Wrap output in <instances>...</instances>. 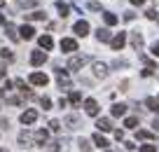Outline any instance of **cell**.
<instances>
[{
    "instance_id": "obj_1",
    "label": "cell",
    "mask_w": 159,
    "mask_h": 152,
    "mask_svg": "<svg viewBox=\"0 0 159 152\" xmlns=\"http://www.w3.org/2000/svg\"><path fill=\"white\" fill-rule=\"evenodd\" d=\"M124 44H126V35H124V33H117L112 40H110V47H112L115 52H119V49L124 47Z\"/></svg>"
},
{
    "instance_id": "obj_2",
    "label": "cell",
    "mask_w": 159,
    "mask_h": 152,
    "mask_svg": "<svg viewBox=\"0 0 159 152\" xmlns=\"http://www.w3.org/2000/svg\"><path fill=\"white\" fill-rule=\"evenodd\" d=\"M47 82H49V77H47L45 73H33L30 75V84H35V87H45Z\"/></svg>"
},
{
    "instance_id": "obj_3",
    "label": "cell",
    "mask_w": 159,
    "mask_h": 152,
    "mask_svg": "<svg viewBox=\"0 0 159 152\" xmlns=\"http://www.w3.org/2000/svg\"><path fill=\"white\" fill-rule=\"evenodd\" d=\"M73 30H75V35H80V38H84V35L89 33V24H87V21H82V19H80L77 24L73 26Z\"/></svg>"
},
{
    "instance_id": "obj_4",
    "label": "cell",
    "mask_w": 159,
    "mask_h": 152,
    "mask_svg": "<svg viewBox=\"0 0 159 152\" xmlns=\"http://www.w3.org/2000/svg\"><path fill=\"white\" fill-rule=\"evenodd\" d=\"M45 61H47V52H40V49H38V52L30 54V63H33V66H42Z\"/></svg>"
},
{
    "instance_id": "obj_5",
    "label": "cell",
    "mask_w": 159,
    "mask_h": 152,
    "mask_svg": "<svg viewBox=\"0 0 159 152\" xmlns=\"http://www.w3.org/2000/svg\"><path fill=\"white\" fill-rule=\"evenodd\" d=\"M84 110H87V115L96 117V115H98V103H96L94 98H87V101H84Z\"/></svg>"
},
{
    "instance_id": "obj_6",
    "label": "cell",
    "mask_w": 159,
    "mask_h": 152,
    "mask_svg": "<svg viewBox=\"0 0 159 152\" xmlns=\"http://www.w3.org/2000/svg\"><path fill=\"white\" fill-rule=\"evenodd\" d=\"M87 61H89L87 56H73V59L68 61V68H70V70H77V68H82Z\"/></svg>"
},
{
    "instance_id": "obj_7",
    "label": "cell",
    "mask_w": 159,
    "mask_h": 152,
    "mask_svg": "<svg viewBox=\"0 0 159 152\" xmlns=\"http://www.w3.org/2000/svg\"><path fill=\"white\" fill-rule=\"evenodd\" d=\"M61 49H63V52H77V42H75L73 38H63L61 40Z\"/></svg>"
},
{
    "instance_id": "obj_8",
    "label": "cell",
    "mask_w": 159,
    "mask_h": 152,
    "mask_svg": "<svg viewBox=\"0 0 159 152\" xmlns=\"http://www.w3.org/2000/svg\"><path fill=\"white\" fill-rule=\"evenodd\" d=\"M47 138H49V133H47L45 129H40V131H35V145H40V147H45Z\"/></svg>"
},
{
    "instance_id": "obj_9",
    "label": "cell",
    "mask_w": 159,
    "mask_h": 152,
    "mask_svg": "<svg viewBox=\"0 0 159 152\" xmlns=\"http://www.w3.org/2000/svg\"><path fill=\"white\" fill-rule=\"evenodd\" d=\"M94 75L101 77V80L108 77V66H105V63H94Z\"/></svg>"
},
{
    "instance_id": "obj_10",
    "label": "cell",
    "mask_w": 159,
    "mask_h": 152,
    "mask_svg": "<svg viewBox=\"0 0 159 152\" xmlns=\"http://www.w3.org/2000/svg\"><path fill=\"white\" fill-rule=\"evenodd\" d=\"M35 119H38V113H35V110H26V113L21 115V122L24 124H33Z\"/></svg>"
},
{
    "instance_id": "obj_11",
    "label": "cell",
    "mask_w": 159,
    "mask_h": 152,
    "mask_svg": "<svg viewBox=\"0 0 159 152\" xmlns=\"http://www.w3.org/2000/svg\"><path fill=\"white\" fill-rule=\"evenodd\" d=\"M19 33H21V40H30V38H35V30L30 28V26H26V24L19 28Z\"/></svg>"
},
{
    "instance_id": "obj_12",
    "label": "cell",
    "mask_w": 159,
    "mask_h": 152,
    "mask_svg": "<svg viewBox=\"0 0 159 152\" xmlns=\"http://www.w3.org/2000/svg\"><path fill=\"white\" fill-rule=\"evenodd\" d=\"M38 42H40V47H42V49H52V47H54V40H52V35H40Z\"/></svg>"
},
{
    "instance_id": "obj_13",
    "label": "cell",
    "mask_w": 159,
    "mask_h": 152,
    "mask_svg": "<svg viewBox=\"0 0 159 152\" xmlns=\"http://www.w3.org/2000/svg\"><path fill=\"white\" fill-rule=\"evenodd\" d=\"M96 127H98V131H110V129H112V122H110L108 117H101L98 122H96Z\"/></svg>"
},
{
    "instance_id": "obj_14",
    "label": "cell",
    "mask_w": 159,
    "mask_h": 152,
    "mask_svg": "<svg viewBox=\"0 0 159 152\" xmlns=\"http://www.w3.org/2000/svg\"><path fill=\"white\" fill-rule=\"evenodd\" d=\"M96 38H98L101 42H110V40H112V38H110V30H108V28H98V30H96Z\"/></svg>"
},
{
    "instance_id": "obj_15",
    "label": "cell",
    "mask_w": 159,
    "mask_h": 152,
    "mask_svg": "<svg viewBox=\"0 0 159 152\" xmlns=\"http://www.w3.org/2000/svg\"><path fill=\"white\" fill-rule=\"evenodd\" d=\"M136 138H138V140H154V133H152V131H145V129H140V131L136 133Z\"/></svg>"
},
{
    "instance_id": "obj_16",
    "label": "cell",
    "mask_w": 159,
    "mask_h": 152,
    "mask_svg": "<svg viewBox=\"0 0 159 152\" xmlns=\"http://www.w3.org/2000/svg\"><path fill=\"white\" fill-rule=\"evenodd\" d=\"M94 143H96V145L101 147V150H108V145H110V143L105 140V138L101 136V133H94Z\"/></svg>"
},
{
    "instance_id": "obj_17",
    "label": "cell",
    "mask_w": 159,
    "mask_h": 152,
    "mask_svg": "<svg viewBox=\"0 0 159 152\" xmlns=\"http://www.w3.org/2000/svg\"><path fill=\"white\" fill-rule=\"evenodd\" d=\"M145 105H148V110H152V113H159V101L157 98H145Z\"/></svg>"
},
{
    "instance_id": "obj_18",
    "label": "cell",
    "mask_w": 159,
    "mask_h": 152,
    "mask_svg": "<svg viewBox=\"0 0 159 152\" xmlns=\"http://www.w3.org/2000/svg\"><path fill=\"white\" fill-rule=\"evenodd\" d=\"M112 115H115V117H122V115H126V105L115 103V105H112Z\"/></svg>"
},
{
    "instance_id": "obj_19",
    "label": "cell",
    "mask_w": 159,
    "mask_h": 152,
    "mask_svg": "<svg viewBox=\"0 0 159 152\" xmlns=\"http://www.w3.org/2000/svg\"><path fill=\"white\" fill-rule=\"evenodd\" d=\"M26 19H33V21H45L47 19V14H45V12H33V14H26Z\"/></svg>"
},
{
    "instance_id": "obj_20",
    "label": "cell",
    "mask_w": 159,
    "mask_h": 152,
    "mask_svg": "<svg viewBox=\"0 0 159 152\" xmlns=\"http://www.w3.org/2000/svg\"><path fill=\"white\" fill-rule=\"evenodd\" d=\"M131 44H134L136 49H140V47H143V35H140V33H134V35H131Z\"/></svg>"
},
{
    "instance_id": "obj_21",
    "label": "cell",
    "mask_w": 159,
    "mask_h": 152,
    "mask_svg": "<svg viewBox=\"0 0 159 152\" xmlns=\"http://www.w3.org/2000/svg\"><path fill=\"white\" fill-rule=\"evenodd\" d=\"M5 33H7V35H10V40H14V42H16V40H19V38H21V35H16V28H14V26H12V24H7V28H5Z\"/></svg>"
},
{
    "instance_id": "obj_22",
    "label": "cell",
    "mask_w": 159,
    "mask_h": 152,
    "mask_svg": "<svg viewBox=\"0 0 159 152\" xmlns=\"http://www.w3.org/2000/svg\"><path fill=\"white\" fill-rule=\"evenodd\" d=\"M56 10H59L61 12V16H68V5H66V2H63V0H59V2H56Z\"/></svg>"
},
{
    "instance_id": "obj_23",
    "label": "cell",
    "mask_w": 159,
    "mask_h": 152,
    "mask_svg": "<svg viewBox=\"0 0 159 152\" xmlns=\"http://www.w3.org/2000/svg\"><path fill=\"white\" fill-rule=\"evenodd\" d=\"M68 101H70V103H73V105H77V103H80V101H82V94H80V91H70V96H68Z\"/></svg>"
},
{
    "instance_id": "obj_24",
    "label": "cell",
    "mask_w": 159,
    "mask_h": 152,
    "mask_svg": "<svg viewBox=\"0 0 159 152\" xmlns=\"http://www.w3.org/2000/svg\"><path fill=\"white\" fill-rule=\"evenodd\" d=\"M103 19H105V24H108V26H115V24H117V16H115L112 12H105Z\"/></svg>"
},
{
    "instance_id": "obj_25",
    "label": "cell",
    "mask_w": 159,
    "mask_h": 152,
    "mask_svg": "<svg viewBox=\"0 0 159 152\" xmlns=\"http://www.w3.org/2000/svg\"><path fill=\"white\" fill-rule=\"evenodd\" d=\"M136 124H138V119H136V117H126L124 119V127L126 129H136Z\"/></svg>"
},
{
    "instance_id": "obj_26",
    "label": "cell",
    "mask_w": 159,
    "mask_h": 152,
    "mask_svg": "<svg viewBox=\"0 0 159 152\" xmlns=\"http://www.w3.org/2000/svg\"><path fill=\"white\" fill-rule=\"evenodd\" d=\"M0 56H2V59H5V61H14V54H12V52H10V49H2V52H0Z\"/></svg>"
},
{
    "instance_id": "obj_27",
    "label": "cell",
    "mask_w": 159,
    "mask_h": 152,
    "mask_svg": "<svg viewBox=\"0 0 159 152\" xmlns=\"http://www.w3.org/2000/svg\"><path fill=\"white\" fill-rule=\"evenodd\" d=\"M38 0H19V7H35Z\"/></svg>"
},
{
    "instance_id": "obj_28",
    "label": "cell",
    "mask_w": 159,
    "mask_h": 152,
    "mask_svg": "<svg viewBox=\"0 0 159 152\" xmlns=\"http://www.w3.org/2000/svg\"><path fill=\"white\" fill-rule=\"evenodd\" d=\"M7 103H12V105H19V103H21V98H19V96H10V98H7Z\"/></svg>"
},
{
    "instance_id": "obj_29",
    "label": "cell",
    "mask_w": 159,
    "mask_h": 152,
    "mask_svg": "<svg viewBox=\"0 0 159 152\" xmlns=\"http://www.w3.org/2000/svg\"><path fill=\"white\" fill-rule=\"evenodd\" d=\"M40 103H42V108H45V110H49V108H52V101H49V98H42Z\"/></svg>"
},
{
    "instance_id": "obj_30",
    "label": "cell",
    "mask_w": 159,
    "mask_h": 152,
    "mask_svg": "<svg viewBox=\"0 0 159 152\" xmlns=\"http://www.w3.org/2000/svg\"><path fill=\"white\" fill-rule=\"evenodd\" d=\"M49 127H52V131H59V129H61V127H59V122H56V119H52V122H49Z\"/></svg>"
},
{
    "instance_id": "obj_31",
    "label": "cell",
    "mask_w": 159,
    "mask_h": 152,
    "mask_svg": "<svg viewBox=\"0 0 159 152\" xmlns=\"http://www.w3.org/2000/svg\"><path fill=\"white\" fill-rule=\"evenodd\" d=\"M140 150L143 152H154V145H140Z\"/></svg>"
},
{
    "instance_id": "obj_32",
    "label": "cell",
    "mask_w": 159,
    "mask_h": 152,
    "mask_svg": "<svg viewBox=\"0 0 159 152\" xmlns=\"http://www.w3.org/2000/svg\"><path fill=\"white\" fill-rule=\"evenodd\" d=\"M115 138H117V140H122V138H124V131H122V129H117V131H115Z\"/></svg>"
},
{
    "instance_id": "obj_33",
    "label": "cell",
    "mask_w": 159,
    "mask_h": 152,
    "mask_svg": "<svg viewBox=\"0 0 159 152\" xmlns=\"http://www.w3.org/2000/svg\"><path fill=\"white\" fill-rule=\"evenodd\" d=\"M134 16H136L134 12H126V14H124V21H134Z\"/></svg>"
},
{
    "instance_id": "obj_34",
    "label": "cell",
    "mask_w": 159,
    "mask_h": 152,
    "mask_svg": "<svg viewBox=\"0 0 159 152\" xmlns=\"http://www.w3.org/2000/svg\"><path fill=\"white\" fill-rule=\"evenodd\" d=\"M148 19L154 21V19H157V12H154V10H148Z\"/></svg>"
},
{
    "instance_id": "obj_35",
    "label": "cell",
    "mask_w": 159,
    "mask_h": 152,
    "mask_svg": "<svg viewBox=\"0 0 159 152\" xmlns=\"http://www.w3.org/2000/svg\"><path fill=\"white\" fill-rule=\"evenodd\" d=\"M152 54H154V56H159V42H154V44H152Z\"/></svg>"
},
{
    "instance_id": "obj_36",
    "label": "cell",
    "mask_w": 159,
    "mask_h": 152,
    "mask_svg": "<svg viewBox=\"0 0 159 152\" xmlns=\"http://www.w3.org/2000/svg\"><path fill=\"white\" fill-rule=\"evenodd\" d=\"M80 150H89V143H87V140H80Z\"/></svg>"
},
{
    "instance_id": "obj_37",
    "label": "cell",
    "mask_w": 159,
    "mask_h": 152,
    "mask_svg": "<svg viewBox=\"0 0 159 152\" xmlns=\"http://www.w3.org/2000/svg\"><path fill=\"white\" fill-rule=\"evenodd\" d=\"M143 2H145V0H131V5H136V7H140Z\"/></svg>"
},
{
    "instance_id": "obj_38",
    "label": "cell",
    "mask_w": 159,
    "mask_h": 152,
    "mask_svg": "<svg viewBox=\"0 0 159 152\" xmlns=\"http://www.w3.org/2000/svg\"><path fill=\"white\" fill-rule=\"evenodd\" d=\"M0 80H5V68L0 66Z\"/></svg>"
},
{
    "instance_id": "obj_39",
    "label": "cell",
    "mask_w": 159,
    "mask_h": 152,
    "mask_svg": "<svg viewBox=\"0 0 159 152\" xmlns=\"http://www.w3.org/2000/svg\"><path fill=\"white\" fill-rule=\"evenodd\" d=\"M2 24H5V16H2V14H0V26H2Z\"/></svg>"
},
{
    "instance_id": "obj_40",
    "label": "cell",
    "mask_w": 159,
    "mask_h": 152,
    "mask_svg": "<svg viewBox=\"0 0 159 152\" xmlns=\"http://www.w3.org/2000/svg\"><path fill=\"white\" fill-rule=\"evenodd\" d=\"M2 96H5V89H0V98H2Z\"/></svg>"
},
{
    "instance_id": "obj_41",
    "label": "cell",
    "mask_w": 159,
    "mask_h": 152,
    "mask_svg": "<svg viewBox=\"0 0 159 152\" xmlns=\"http://www.w3.org/2000/svg\"><path fill=\"white\" fill-rule=\"evenodd\" d=\"M0 7H2V0H0Z\"/></svg>"
}]
</instances>
